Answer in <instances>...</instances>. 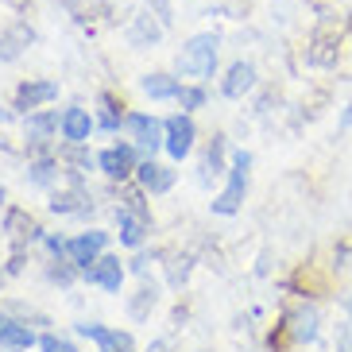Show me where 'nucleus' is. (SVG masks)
I'll list each match as a JSON object with an SVG mask.
<instances>
[{"mask_svg":"<svg viewBox=\"0 0 352 352\" xmlns=\"http://www.w3.org/2000/svg\"><path fill=\"white\" fill-rule=\"evenodd\" d=\"M217 51H221V35H217V32L194 35V39H190L186 47L178 51V58H175L178 78H194V82L209 78V74L217 70Z\"/></svg>","mask_w":352,"mask_h":352,"instance_id":"obj_1","label":"nucleus"},{"mask_svg":"<svg viewBox=\"0 0 352 352\" xmlns=\"http://www.w3.org/2000/svg\"><path fill=\"white\" fill-rule=\"evenodd\" d=\"M248 170H252V155L244 151V147H240V151H232V163H228V182H225V190L213 197V213H221V217L240 213L244 194H248Z\"/></svg>","mask_w":352,"mask_h":352,"instance_id":"obj_2","label":"nucleus"},{"mask_svg":"<svg viewBox=\"0 0 352 352\" xmlns=\"http://www.w3.org/2000/svg\"><path fill=\"white\" fill-rule=\"evenodd\" d=\"M104 248H109V232H101V228H89V232H78V236L66 240V259H70V267H89L94 259L104 256Z\"/></svg>","mask_w":352,"mask_h":352,"instance_id":"obj_3","label":"nucleus"},{"mask_svg":"<svg viewBox=\"0 0 352 352\" xmlns=\"http://www.w3.org/2000/svg\"><path fill=\"white\" fill-rule=\"evenodd\" d=\"M163 128H166V140H163L166 155L170 159H186L190 151H194V140H197V128H194V120H190V113L166 116Z\"/></svg>","mask_w":352,"mask_h":352,"instance_id":"obj_4","label":"nucleus"},{"mask_svg":"<svg viewBox=\"0 0 352 352\" xmlns=\"http://www.w3.org/2000/svg\"><path fill=\"white\" fill-rule=\"evenodd\" d=\"M51 213H58V217H89L94 213V197L74 178L66 190H54L51 194Z\"/></svg>","mask_w":352,"mask_h":352,"instance_id":"obj_5","label":"nucleus"},{"mask_svg":"<svg viewBox=\"0 0 352 352\" xmlns=\"http://www.w3.org/2000/svg\"><path fill=\"white\" fill-rule=\"evenodd\" d=\"M63 132V116L47 113V109H35V113H28V120H23V135H28V147L32 151H47V144H51V135Z\"/></svg>","mask_w":352,"mask_h":352,"instance_id":"obj_6","label":"nucleus"},{"mask_svg":"<svg viewBox=\"0 0 352 352\" xmlns=\"http://www.w3.org/2000/svg\"><path fill=\"white\" fill-rule=\"evenodd\" d=\"M78 333H82L85 341H94L101 352H135L132 333H124V329H109V325H97V321H82Z\"/></svg>","mask_w":352,"mask_h":352,"instance_id":"obj_7","label":"nucleus"},{"mask_svg":"<svg viewBox=\"0 0 352 352\" xmlns=\"http://www.w3.org/2000/svg\"><path fill=\"white\" fill-rule=\"evenodd\" d=\"M124 128L132 132V140H135V144L144 147V151H151V155H155L159 147H163V140H166L163 120H155V116H147V113H128Z\"/></svg>","mask_w":352,"mask_h":352,"instance_id":"obj_8","label":"nucleus"},{"mask_svg":"<svg viewBox=\"0 0 352 352\" xmlns=\"http://www.w3.org/2000/svg\"><path fill=\"white\" fill-rule=\"evenodd\" d=\"M85 279L94 283V287L109 290V294H120V287H124V263L116 256H101L85 267Z\"/></svg>","mask_w":352,"mask_h":352,"instance_id":"obj_9","label":"nucleus"},{"mask_svg":"<svg viewBox=\"0 0 352 352\" xmlns=\"http://www.w3.org/2000/svg\"><path fill=\"white\" fill-rule=\"evenodd\" d=\"M97 166H101L109 178H128L135 175V147L132 144H113V147H104L101 155H97Z\"/></svg>","mask_w":352,"mask_h":352,"instance_id":"obj_10","label":"nucleus"},{"mask_svg":"<svg viewBox=\"0 0 352 352\" xmlns=\"http://www.w3.org/2000/svg\"><path fill=\"white\" fill-rule=\"evenodd\" d=\"M318 329H321V314L314 310V306H294L290 310V318H287V333L294 337L298 344H314L318 341Z\"/></svg>","mask_w":352,"mask_h":352,"instance_id":"obj_11","label":"nucleus"},{"mask_svg":"<svg viewBox=\"0 0 352 352\" xmlns=\"http://www.w3.org/2000/svg\"><path fill=\"white\" fill-rule=\"evenodd\" d=\"M58 97V82H23L16 89V109L20 113H35L43 104H51Z\"/></svg>","mask_w":352,"mask_h":352,"instance_id":"obj_12","label":"nucleus"},{"mask_svg":"<svg viewBox=\"0 0 352 352\" xmlns=\"http://www.w3.org/2000/svg\"><path fill=\"white\" fill-rule=\"evenodd\" d=\"M116 221H120V244L124 248H140L151 232V217L135 213V209H116Z\"/></svg>","mask_w":352,"mask_h":352,"instance_id":"obj_13","label":"nucleus"},{"mask_svg":"<svg viewBox=\"0 0 352 352\" xmlns=\"http://www.w3.org/2000/svg\"><path fill=\"white\" fill-rule=\"evenodd\" d=\"M135 175H140V186H144L147 194H166V190L175 186V166L155 163V159L140 163V166H135Z\"/></svg>","mask_w":352,"mask_h":352,"instance_id":"obj_14","label":"nucleus"},{"mask_svg":"<svg viewBox=\"0 0 352 352\" xmlns=\"http://www.w3.org/2000/svg\"><path fill=\"white\" fill-rule=\"evenodd\" d=\"M32 344H39L28 321H12V318H0V349L4 352H28Z\"/></svg>","mask_w":352,"mask_h":352,"instance_id":"obj_15","label":"nucleus"},{"mask_svg":"<svg viewBox=\"0 0 352 352\" xmlns=\"http://www.w3.org/2000/svg\"><path fill=\"white\" fill-rule=\"evenodd\" d=\"M94 128H97V120L85 113L82 104H74V109L63 113V140H70V144H85L94 135Z\"/></svg>","mask_w":352,"mask_h":352,"instance_id":"obj_16","label":"nucleus"},{"mask_svg":"<svg viewBox=\"0 0 352 352\" xmlns=\"http://www.w3.org/2000/svg\"><path fill=\"white\" fill-rule=\"evenodd\" d=\"M256 89V66L252 63H232L225 74V82H221V94L225 97H244Z\"/></svg>","mask_w":352,"mask_h":352,"instance_id":"obj_17","label":"nucleus"},{"mask_svg":"<svg viewBox=\"0 0 352 352\" xmlns=\"http://www.w3.org/2000/svg\"><path fill=\"white\" fill-rule=\"evenodd\" d=\"M217 175H228L225 170V135H213V144L206 147V155L197 163V182L201 186H209Z\"/></svg>","mask_w":352,"mask_h":352,"instance_id":"obj_18","label":"nucleus"},{"mask_svg":"<svg viewBox=\"0 0 352 352\" xmlns=\"http://www.w3.org/2000/svg\"><path fill=\"white\" fill-rule=\"evenodd\" d=\"M4 232L12 236V244H16V248H23L28 240L39 236V225H35L23 209H8V217H4Z\"/></svg>","mask_w":352,"mask_h":352,"instance_id":"obj_19","label":"nucleus"},{"mask_svg":"<svg viewBox=\"0 0 352 352\" xmlns=\"http://www.w3.org/2000/svg\"><path fill=\"white\" fill-rule=\"evenodd\" d=\"M140 89H144L151 101H178V78H170V74H147L144 82H140Z\"/></svg>","mask_w":352,"mask_h":352,"instance_id":"obj_20","label":"nucleus"},{"mask_svg":"<svg viewBox=\"0 0 352 352\" xmlns=\"http://www.w3.org/2000/svg\"><path fill=\"white\" fill-rule=\"evenodd\" d=\"M35 39V32L32 28H23V23H16V28H8V32L0 35V58L4 63H12V58H20L23 54V47Z\"/></svg>","mask_w":352,"mask_h":352,"instance_id":"obj_21","label":"nucleus"},{"mask_svg":"<svg viewBox=\"0 0 352 352\" xmlns=\"http://www.w3.org/2000/svg\"><path fill=\"white\" fill-rule=\"evenodd\" d=\"M54 178H58V155H39L32 159V166H28V182L39 190H51Z\"/></svg>","mask_w":352,"mask_h":352,"instance_id":"obj_22","label":"nucleus"},{"mask_svg":"<svg viewBox=\"0 0 352 352\" xmlns=\"http://www.w3.org/2000/svg\"><path fill=\"white\" fill-rule=\"evenodd\" d=\"M128 39H132L135 47H151V43L163 39V28H159L147 12H140V16H135V23H132V32H128Z\"/></svg>","mask_w":352,"mask_h":352,"instance_id":"obj_23","label":"nucleus"},{"mask_svg":"<svg viewBox=\"0 0 352 352\" xmlns=\"http://www.w3.org/2000/svg\"><path fill=\"white\" fill-rule=\"evenodd\" d=\"M58 163H66V166H70V175H85V170L94 166V159H89L85 144H70V140H66V147L58 151Z\"/></svg>","mask_w":352,"mask_h":352,"instance_id":"obj_24","label":"nucleus"},{"mask_svg":"<svg viewBox=\"0 0 352 352\" xmlns=\"http://www.w3.org/2000/svg\"><path fill=\"white\" fill-rule=\"evenodd\" d=\"M155 302H159V290L155 287H140V290H135V298L128 302V314H132V318H147V314L155 310Z\"/></svg>","mask_w":352,"mask_h":352,"instance_id":"obj_25","label":"nucleus"},{"mask_svg":"<svg viewBox=\"0 0 352 352\" xmlns=\"http://www.w3.org/2000/svg\"><path fill=\"white\" fill-rule=\"evenodd\" d=\"M124 120L128 116H120V109H116L113 97H101V120H97V128H104V132H120Z\"/></svg>","mask_w":352,"mask_h":352,"instance_id":"obj_26","label":"nucleus"},{"mask_svg":"<svg viewBox=\"0 0 352 352\" xmlns=\"http://www.w3.org/2000/svg\"><path fill=\"white\" fill-rule=\"evenodd\" d=\"M178 104H182V113L201 109V104H206V89H201V85H182V89H178Z\"/></svg>","mask_w":352,"mask_h":352,"instance_id":"obj_27","label":"nucleus"},{"mask_svg":"<svg viewBox=\"0 0 352 352\" xmlns=\"http://www.w3.org/2000/svg\"><path fill=\"white\" fill-rule=\"evenodd\" d=\"M190 275V256H170V263H166V279H170V287H182Z\"/></svg>","mask_w":352,"mask_h":352,"instance_id":"obj_28","label":"nucleus"},{"mask_svg":"<svg viewBox=\"0 0 352 352\" xmlns=\"http://www.w3.org/2000/svg\"><path fill=\"white\" fill-rule=\"evenodd\" d=\"M39 352H78L70 337H58V333H43L39 337Z\"/></svg>","mask_w":352,"mask_h":352,"instance_id":"obj_29","label":"nucleus"},{"mask_svg":"<svg viewBox=\"0 0 352 352\" xmlns=\"http://www.w3.org/2000/svg\"><path fill=\"white\" fill-rule=\"evenodd\" d=\"M151 263H155V252H151V256H147V252H140V256L132 259V271H135V275H147V267H151Z\"/></svg>","mask_w":352,"mask_h":352,"instance_id":"obj_30","label":"nucleus"},{"mask_svg":"<svg viewBox=\"0 0 352 352\" xmlns=\"http://www.w3.org/2000/svg\"><path fill=\"white\" fill-rule=\"evenodd\" d=\"M120 201H124V209H135V213H147V206L140 201V194H135V190H128V194L120 197ZM147 217H151V213H147Z\"/></svg>","mask_w":352,"mask_h":352,"instance_id":"obj_31","label":"nucleus"},{"mask_svg":"<svg viewBox=\"0 0 352 352\" xmlns=\"http://www.w3.org/2000/svg\"><path fill=\"white\" fill-rule=\"evenodd\" d=\"M147 352H175V349H170V341H163V337H159V341L147 344Z\"/></svg>","mask_w":352,"mask_h":352,"instance_id":"obj_32","label":"nucleus"},{"mask_svg":"<svg viewBox=\"0 0 352 352\" xmlns=\"http://www.w3.org/2000/svg\"><path fill=\"white\" fill-rule=\"evenodd\" d=\"M341 124H344V128H352V104H349V109L341 113Z\"/></svg>","mask_w":352,"mask_h":352,"instance_id":"obj_33","label":"nucleus"},{"mask_svg":"<svg viewBox=\"0 0 352 352\" xmlns=\"http://www.w3.org/2000/svg\"><path fill=\"white\" fill-rule=\"evenodd\" d=\"M341 352H352V337H344V349Z\"/></svg>","mask_w":352,"mask_h":352,"instance_id":"obj_34","label":"nucleus"},{"mask_svg":"<svg viewBox=\"0 0 352 352\" xmlns=\"http://www.w3.org/2000/svg\"><path fill=\"white\" fill-rule=\"evenodd\" d=\"M349 318H352V298H349Z\"/></svg>","mask_w":352,"mask_h":352,"instance_id":"obj_35","label":"nucleus"},{"mask_svg":"<svg viewBox=\"0 0 352 352\" xmlns=\"http://www.w3.org/2000/svg\"><path fill=\"white\" fill-rule=\"evenodd\" d=\"M0 201H4V186H0Z\"/></svg>","mask_w":352,"mask_h":352,"instance_id":"obj_36","label":"nucleus"},{"mask_svg":"<svg viewBox=\"0 0 352 352\" xmlns=\"http://www.w3.org/2000/svg\"><path fill=\"white\" fill-rule=\"evenodd\" d=\"M0 283H4V271H0Z\"/></svg>","mask_w":352,"mask_h":352,"instance_id":"obj_37","label":"nucleus"}]
</instances>
